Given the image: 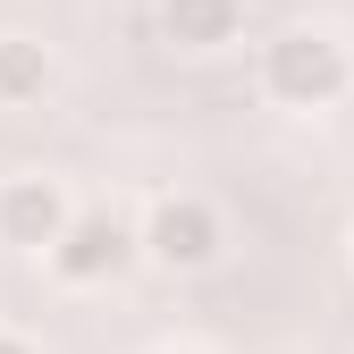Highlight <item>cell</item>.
I'll use <instances>...</instances> for the list:
<instances>
[{"label":"cell","instance_id":"obj_1","mask_svg":"<svg viewBox=\"0 0 354 354\" xmlns=\"http://www.w3.org/2000/svg\"><path fill=\"white\" fill-rule=\"evenodd\" d=\"M261 93H270L279 110H295V118L337 110L354 93L346 34H329V26H287V34H270V42H261Z\"/></svg>","mask_w":354,"mask_h":354},{"label":"cell","instance_id":"obj_2","mask_svg":"<svg viewBox=\"0 0 354 354\" xmlns=\"http://www.w3.org/2000/svg\"><path fill=\"white\" fill-rule=\"evenodd\" d=\"M42 261H51V279H59V287L84 295V287L127 279V270L144 261V245H136V219H127V211L93 203V211H68V228L51 236V253H42Z\"/></svg>","mask_w":354,"mask_h":354},{"label":"cell","instance_id":"obj_3","mask_svg":"<svg viewBox=\"0 0 354 354\" xmlns=\"http://www.w3.org/2000/svg\"><path fill=\"white\" fill-rule=\"evenodd\" d=\"M136 245H144L152 270L194 279V270H211V261L228 253V219H219V203H203V194H160L136 219Z\"/></svg>","mask_w":354,"mask_h":354},{"label":"cell","instance_id":"obj_4","mask_svg":"<svg viewBox=\"0 0 354 354\" xmlns=\"http://www.w3.org/2000/svg\"><path fill=\"white\" fill-rule=\"evenodd\" d=\"M68 186L59 177H42V169H17V177H0V245L9 253H51V236L68 228Z\"/></svg>","mask_w":354,"mask_h":354},{"label":"cell","instance_id":"obj_5","mask_svg":"<svg viewBox=\"0 0 354 354\" xmlns=\"http://www.w3.org/2000/svg\"><path fill=\"white\" fill-rule=\"evenodd\" d=\"M152 17H160V42L211 59V51H228L245 34V0H152Z\"/></svg>","mask_w":354,"mask_h":354},{"label":"cell","instance_id":"obj_6","mask_svg":"<svg viewBox=\"0 0 354 354\" xmlns=\"http://www.w3.org/2000/svg\"><path fill=\"white\" fill-rule=\"evenodd\" d=\"M51 42L34 34H0V110H34L42 93H51Z\"/></svg>","mask_w":354,"mask_h":354},{"label":"cell","instance_id":"obj_7","mask_svg":"<svg viewBox=\"0 0 354 354\" xmlns=\"http://www.w3.org/2000/svg\"><path fill=\"white\" fill-rule=\"evenodd\" d=\"M0 354H42L34 337H17V329H0Z\"/></svg>","mask_w":354,"mask_h":354}]
</instances>
